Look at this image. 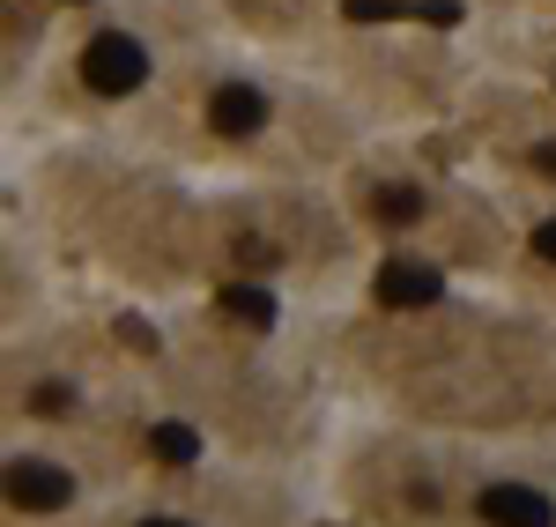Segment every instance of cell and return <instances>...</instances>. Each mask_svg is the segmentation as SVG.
<instances>
[{
  "label": "cell",
  "instance_id": "obj_1",
  "mask_svg": "<svg viewBox=\"0 0 556 527\" xmlns=\"http://www.w3.org/2000/svg\"><path fill=\"white\" fill-rule=\"evenodd\" d=\"M83 83L97 97H134V89L149 83V52L127 38V30H104V38L83 45Z\"/></svg>",
  "mask_w": 556,
  "mask_h": 527
},
{
  "label": "cell",
  "instance_id": "obj_10",
  "mask_svg": "<svg viewBox=\"0 0 556 527\" xmlns=\"http://www.w3.org/2000/svg\"><path fill=\"white\" fill-rule=\"evenodd\" d=\"M119 342H134V350H156V327H149V319H119Z\"/></svg>",
  "mask_w": 556,
  "mask_h": 527
},
{
  "label": "cell",
  "instance_id": "obj_8",
  "mask_svg": "<svg viewBox=\"0 0 556 527\" xmlns=\"http://www.w3.org/2000/svg\"><path fill=\"white\" fill-rule=\"evenodd\" d=\"M371 216L379 223H416L424 216V193H416V186H379V193H371Z\"/></svg>",
  "mask_w": 556,
  "mask_h": 527
},
{
  "label": "cell",
  "instance_id": "obj_13",
  "mask_svg": "<svg viewBox=\"0 0 556 527\" xmlns=\"http://www.w3.org/2000/svg\"><path fill=\"white\" fill-rule=\"evenodd\" d=\"M534 172H542V178H556V141H542V149H534Z\"/></svg>",
  "mask_w": 556,
  "mask_h": 527
},
{
  "label": "cell",
  "instance_id": "obj_7",
  "mask_svg": "<svg viewBox=\"0 0 556 527\" xmlns=\"http://www.w3.org/2000/svg\"><path fill=\"white\" fill-rule=\"evenodd\" d=\"M149 453L172 461V468H193V461H201V439H193L186 424H156V431H149Z\"/></svg>",
  "mask_w": 556,
  "mask_h": 527
},
{
  "label": "cell",
  "instance_id": "obj_9",
  "mask_svg": "<svg viewBox=\"0 0 556 527\" xmlns=\"http://www.w3.org/2000/svg\"><path fill=\"white\" fill-rule=\"evenodd\" d=\"M30 409H38V416H67V409H75V387L45 379V387H30Z\"/></svg>",
  "mask_w": 556,
  "mask_h": 527
},
{
  "label": "cell",
  "instance_id": "obj_2",
  "mask_svg": "<svg viewBox=\"0 0 556 527\" xmlns=\"http://www.w3.org/2000/svg\"><path fill=\"white\" fill-rule=\"evenodd\" d=\"M8 498H15L23 513H60V505L75 498V476L52 468V461H8Z\"/></svg>",
  "mask_w": 556,
  "mask_h": 527
},
{
  "label": "cell",
  "instance_id": "obj_14",
  "mask_svg": "<svg viewBox=\"0 0 556 527\" xmlns=\"http://www.w3.org/2000/svg\"><path fill=\"white\" fill-rule=\"evenodd\" d=\"M141 527H186V520H141Z\"/></svg>",
  "mask_w": 556,
  "mask_h": 527
},
{
  "label": "cell",
  "instance_id": "obj_5",
  "mask_svg": "<svg viewBox=\"0 0 556 527\" xmlns=\"http://www.w3.org/2000/svg\"><path fill=\"white\" fill-rule=\"evenodd\" d=\"M208 127L215 134H260V127H267V97H260V89H245V83L208 89Z\"/></svg>",
  "mask_w": 556,
  "mask_h": 527
},
{
  "label": "cell",
  "instance_id": "obj_3",
  "mask_svg": "<svg viewBox=\"0 0 556 527\" xmlns=\"http://www.w3.org/2000/svg\"><path fill=\"white\" fill-rule=\"evenodd\" d=\"M475 505H482L490 527H556V505L542 498V490H527V484H490Z\"/></svg>",
  "mask_w": 556,
  "mask_h": 527
},
{
  "label": "cell",
  "instance_id": "obj_4",
  "mask_svg": "<svg viewBox=\"0 0 556 527\" xmlns=\"http://www.w3.org/2000/svg\"><path fill=\"white\" fill-rule=\"evenodd\" d=\"M371 290H379V305H401V312H408V305H430V298L445 290V275H438V267H424V261H386Z\"/></svg>",
  "mask_w": 556,
  "mask_h": 527
},
{
  "label": "cell",
  "instance_id": "obj_6",
  "mask_svg": "<svg viewBox=\"0 0 556 527\" xmlns=\"http://www.w3.org/2000/svg\"><path fill=\"white\" fill-rule=\"evenodd\" d=\"M223 312L245 319V327H275V298H267V283H230V290H223Z\"/></svg>",
  "mask_w": 556,
  "mask_h": 527
},
{
  "label": "cell",
  "instance_id": "obj_12",
  "mask_svg": "<svg viewBox=\"0 0 556 527\" xmlns=\"http://www.w3.org/2000/svg\"><path fill=\"white\" fill-rule=\"evenodd\" d=\"M534 253H542V261H556V216L542 223V230H534Z\"/></svg>",
  "mask_w": 556,
  "mask_h": 527
},
{
  "label": "cell",
  "instance_id": "obj_11",
  "mask_svg": "<svg viewBox=\"0 0 556 527\" xmlns=\"http://www.w3.org/2000/svg\"><path fill=\"white\" fill-rule=\"evenodd\" d=\"M238 261L245 267H275V246H267V238H238Z\"/></svg>",
  "mask_w": 556,
  "mask_h": 527
}]
</instances>
